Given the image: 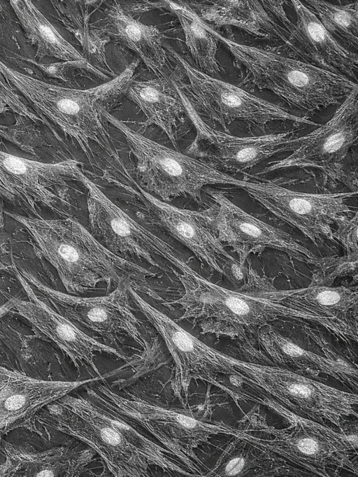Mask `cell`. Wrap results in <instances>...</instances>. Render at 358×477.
<instances>
[{
  "instance_id": "cell-15",
  "label": "cell",
  "mask_w": 358,
  "mask_h": 477,
  "mask_svg": "<svg viewBox=\"0 0 358 477\" xmlns=\"http://www.w3.org/2000/svg\"><path fill=\"white\" fill-rule=\"evenodd\" d=\"M182 101L196 132L190 151L225 171L243 172L277 153L293 150L300 142L301 137L290 132L240 137L220 131L203 121L186 97Z\"/></svg>"
},
{
  "instance_id": "cell-31",
  "label": "cell",
  "mask_w": 358,
  "mask_h": 477,
  "mask_svg": "<svg viewBox=\"0 0 358 477\" xmlns=\"http://www.w3.org/2000/svg\"><path fill=\"white\" fill-rule=\"evenodd\" d=\"M238 450V449H237ZM259 460L252 451L241 448V450H225L217 461V465L208 476H232L248 474L250 469L257 467Z\"/></svg>"
},
{
  "instance_id": "cell-4",
  "label": "cell",
  "mask_w": 358,
  "mask_h": 477,
  "mask_svg": "<svg viewBox=\"0 0 358 477\" xmlns=\"http://www.w3.org/2000/svg\"><path fill=\"white\" fill-rule=\"evenodd\" d=\"M138 64V61H134L113 80L87 90L64 87L41 80L9 67L1 60L0 79L14 86L38 115L48 119L74 138L86 154L91 141L115 154L98 101L126 92L134 80Z\"/></svg>"
},
{
  "instance_id": "cell-35",
  "label": "cell",
  "mask_w": 358,
  "mask_h": 477,
  "mask_svg": "<svg viewBox=\"0 0 358 477\" xmlns=\"http://www.w3.org/2000/svg\"><path fill=\"white\" fill-rule=\"evenodd\" d=\"M2 225H3V218H2V214L0 213V227L2 226ZM5 269H6V266L3 265V264L1 262V261L0 259V271Z\"/></svg>"
},
{
  "instance_id": "cell-16",
  "label": "cell",
  "mask_w": 358,
  "mask_h": 477,
  "mask_svg": "<svg viewBox=\"0 0 358 477\" xmlns=\"http://www.w3.org/2000/svg\"><path fill=\"white\" fill-rule=\"evenodd\" d=\"M127 191L141 205L143 218L188 248L202 263L222 274L223 264L234 259L220 240L210 209L180 208L145 191L141 186H127Z\"/></svg>"
},
{
  "instance_id": "cell-18",
  "label": "cell",
  "mask_w": 358,
  "mask_h": 477,
  "mask_svg": "<svg viewBox=\"0 0 358 477\" xmlns=\"http://www.w3.org/2000/svg\"><path fill=\"white\" fill-rule=\"evenodd\" d=\"M291 2L296 14L295 23L284 10L285 1H261L285 29L293 51L303 58L314 60L322 67L356 79L357 54L338 43L310 8L298 0Z\"/></svg>"
},
{
  "instance_id": "cell-34",
  "label": "cell",
  "mask_w": 358,
  "mask_h": 477,
  "mask_svg": "<svg viewBox=\"0 0 358 477\" xmlns=\"http://www.w3.org/2000/svg\"><path fill=\"white\" fill-rule=\"evenodd\" d=\"M13 303L11 299L0 306V320L11 309L13 308Z\"/></svg>"
},
{
  "instance_id": "cell-29",
  "label": "cell",
  "mask_w": 358,
  "mask_h": 477,
  "mask_svg": "<svg viewBox=\"0 0 358 477\" xmlns=\"http://www.w3.org/2000/svg\"><path fill=\"white\" fill-rule=\"evenodd\" d=\"M176 15L185 38V44L198 69L208 74L224 71L216 57L219 34L189 4L182 1H164Z\"/></svg>"
},
{
  "instance_id": "cell-11",
  "label": "cell",
  "mask_w": 358,
  "mask_h": 477,
  "mask_svg": "<svg viewBox=\"0 0 358 477\" xmlns=\"http://www.w3.org/2000/svg\"><path fill=\"white\" fill-rule=\"evenodd\" d=\"M80 182L88 190L87 210L90 228L111 252L145 259L155 267L167 271L163 262L181 273L192 269L169 243L131 218L113 203L83 173Z\"/></svg>"
},
{
  "instance_id": "cell-8",
  "label": "cell",
  "mask_w": 358,
  "mask_h": 477,
  "mask_svg": "<svg viewBox=\"0 0 358 477\" xmlns=\"http://www.w3.org/2000/svg\"><path fill=\"white\" fill-rule=\"evenodd\" d=\"M99 108L102 117L124 137L136 159L143 189L159 199L169 201L180 196L200 199L201 190L206 185H234L236 178L231 175L145 137L100 104Z\"/></svg>"
},
{
  "instance_id": "cell-14",
  "label": "cell",
  "mask_w": 358,
  "mask_h": 477,
  "mask_svg": "<svg viewBox=\"0 0 358 477\" xmlns=\"http://www.w3.org/2000/svg\"><path fill=\"white\" fill-rule=\"evenodd\" d=\"M358 131L357 86L345 98L325 124L301 137L286 158L271 162L261 173L288 167H313L341 180Z\"/></svg>"
},
{
  "instance_id": "cell-9",
  "label": "cell",
  "mask_w": 358,
  "mask_h": 477,
  "mask_svg": "<svg viewBox=\"0 0 358 477\" xmlns=\"http://www.w3.org/2000/svg\"><path fill=\"white\" fill-rule=\"evenodd\" d=\"M129 292L134 303L164 340L173 359L171 388L180 399L187 397L192 379L217 385V376L222 373L248 383L261 374L262 364L236 359L207 346L145 301L131 287Z\"/></svg>"
},
{
  "instance_id": "cell-24",
  "label": "cell",
  "mask_w": 358,
  "mask_h": 477,
  "mask_svg": "<svg viewBox=\"0 0 358 477\" xmlns=\"http://www.w3.org/2000/svg\"><path fill=\"white\" fill-rule=\"evenodd\" d=\"M1 476H78L92 461L94 451L59 447L42 452L5 449Z\"/></svg>"
},
{
  "instance_id": "cell-2",
  "label": "cell",
  "mask_w": 358,
  "mask_h": 477,
  "mask_svg": "<svg viewBox=\"0 0 358 477\" xmlns=\"http://www.w3.org/2000/svg\"><path fill=\"white\" fill-rule=\"evenodd\" d=\"M56 412V427L97 453L116 477H148L156 467L169 474L196 476L167 455L171 453L123 420L115 411L68 394Z\"/></svg>"
},
{
  "instance_id": "cell-21",
  "label": "cell",
  "mask_w": 358,
  "mask_h": 477,
  "mask_svg": "<svg viewBox=\"0 0 358 477\" xmlns=\"http://www.w3.org/2000/svg\"><path fill=\"white\" fill-rule=\"evenodd\" d=\"M11 300L13 308L65 353L78 369L87 364L99 373L94 360L96 352L110 353L128 360L120 350L90 336L73 322L52 308L36 301L16 298Z\"/></svg>"
},
{
  "instance_id": "cell-6",
  "label": "cell",
  "mask_w": 358,
  "mask_h": 477,
  "mask_svg": "<svg viewBox=\"0 0 358 477\" xmlns=\"http://www.w3.org/2000/svg\"><path fill=\"white\" fill-rule=\"evenodd\" d=\"M87 391L97 404L152 435L196 476H201L194 452L198 446L215 434L237 436L241 432L222 423L202 420L186 410L161 406L132 394L127 397L119 395L101 384L87 387Z\"/></svg>"
},
{
  "instance_id": "cell-10",
  "label": "cell",
  "mask_w": 358,
  "mask_h": 477,
  "mask_svg": "<svg viewBox=\"0 0 358 477\" xmlns=\"http://www.w3.org/2000/svg\"><path fill=\"white\" fill-rule=\"evenodd\" d=\"M167 50L187 78L188 83L181 82V86L192 107L198 114L219 124L227 132L229 126L235 122L261 130L274 121L317 125L241 87L210 76L191 65L174 50L169 47Z\"/></svg>"
},
{
  "instance_id": "cell-33",
  "label": "cell",
  "mask_w": 358,
  "mask_h": 477,
  "mask_svg": "<svg viewBox=\"0 0 358 477\" xmlns=\"http://www.w3.org/2000/svg\"><path fill=\"white\" fill-rule=\"evenodd\" d=\"M8 107L12 108L17 113L32 118V113L28 108L19 99L17 96L10 90L5 82L0 81V114L5 113Z\"/></svg>"
},
{
  "instance_id": "cell-12",
  "label": "cell",
  "mask_w": 358,
  "mask_h": 477,
  "mask_svg": "<svg viewBox=\"0 0 358 477\" xmlns=\"http://www.w3.org/2000/svg\"><path fill=\"white\" fill-rule=\"evenodd\" d=\"M289 428L269 429L272 438L259 439L243 432L240 439L264 453H273L317 474H326L329 466L357 469L350 460L356 451L357 434L337 432L314 420L292 416Z\"/></svg>"
},
{
  "instance_id": "cell-23",
  "label": "cell",
  "mask_w": 358,
  "mask_h": 477,
  "mask_svg": "<svg viewBox=\"0 0 358 477\" xmlns=\"http://www.w3.org/2000/svg\"><path fill=\"white\" fill-rule=\"evenodd\" d=\"M190 6L204 21L217 26H234L256 37L283 43L293 50L285 29L270 15L261 1L227 0Z\"/></svg>"
},
{
  "instance_id": "cell-27",
  "label": "cell",
  "mask_w": 358,
  "mask_h": 477,
  "mask_svg": "<svg viewBox=\"0 0 358 477\" xmlns=\"http://www.w3.org/2000/svg\"><path fill=\"white\" fill-rule=\"evenodd\" d=\"M257 336L261 346L274 361L313 373H325L357 387V368L347 362L306 350L268 327L260 329Z\"/></svg>"
},
{
  "instance_id": "cell-30",
  "label": "cell",
  "mask_w": 358,
  "mask_h": 477,
  "mask_svg": "<svg viewBox=\"0 0 358 477\" xmlns=\"http://www.w3.org/2000/svg\"><path fill=\"white\" fill-rule=\"evenodd\" d=\"M312 11L324 27L345 45L357 49L358 1L346 5L333 4L320 0H308Z\"/></svg>"
},
{
  "instance_id": "cell-20",
  "label": "cell",
  "mask_w": 358,
  "mask_h": 477,
  "mask_svg": "<svg viewBox=\"0 0 358 477\" xmlns=\"http://www.w3.org/2000/svg\"><path fill=\"white\" fill-rule=\"evenodd\" d=\"M96 380H45L0 367V433L26 426L44 406Z\"/></svg>"
},
{
  "instance_id": "cell-7",
  "label": "cell",
  "mask_w": 358,
  "mask_h": 477,
  "mask_svg": "<svg viewBox=\"0 0 358 477\" xmlns=\"http://www.w3.org/2000/svg\"><path fill=\"white\" fill-rule=\"evenodd\" d=\"M15 272L30 300L52 308L111 344L118 346L119 336H126L148 357L154 354L155 343L148 329L131 311L129 290L133 286L129 279H122L106 296L83 297L50 288L24 269L15 268Z\"/></svg>"
},
{
  "instance_id": "cell-28",
  "label": "cell",
  "mask_w": 358,
  "mask_h": 477,
  "mask_svg": "<svg viewBox=\"0 0 358 477\" xmlns=\"http://www.w3.org/2000/svg\"><path fill=\"white\" fill-rule=\"evenodd\" d=\"M285 303L357 324V288L315 284L283 290Z\"/></svg>"
},
{
  "instance_id": "cell-17",
  "label": "cell",
  "mask_w": 358,
  "mask_h": 477,
  "mask_svg": "<svg viewBox=\"0 0 358 477\" xmlns=\"http://www.w3.org/2000/svg\"><path fill=\"white\" fill-rule=\"evenodd\" d=\"M215 204L209 208L218 237L237 253L243 264L247 257L266 248L283 252L306 264L317 266L321 257L289 234L271 226L232 203L223 194L209 190Z\"/></svg>"
},
{
  "instance_id": "cell-25",
  "label": "cell",
  "mask_w": 358,
  "mask_h": 477,
  "mask_svg": "<svg viewBox=\"0 0 358 477\" xmlns=\"http://www.w3.org/2000/svg\"><path fill=\"white\" fill-rule=\"evenodd\" d=\"M127 92L148 122L161 128L176 145V124L185 107L173 73L169 76L162 71L154 79L134 80Z\"/></svg>"
},
{
  "instance_id": "cell-1",
  "label": "cell",
  "mask_w": 358,
  "mask_h": 477,
  "mask_svg": "<svg viewBox=\"0 0 358 477\" xmlns=\"http://www.w3.org/2000/svg\"><path fill=\"white\" fill-rule=\"evenodd\" d=\"M8 214L29 232L68 292L85 293L99 283L109 286L127 278L134 290L159 299L147 280L155 276L152 271L111 252L77 220Z\"/></svg>"
},
{
  "instance_id": "cell-19",
  "label": "cell",
  "mask_w": 358,
  "mask_h": 477,
  "mask_svg": "<svg viewBox=\"0 0 358 477\" xmlns=\"http://www.w3.org/2000/svg\"><path fill=\"white\" fill-rule=\"evenodd\" d=\"M83 174L73 159L44 163L0 150V192L31 208L38 203L50 206L57 198L53 187L80 182Z\"/></svg>"
},
{
  "instance_id": "cell-32",
  "label": "cell",
  "mask_w": 358,
  "mask_h": 477,
  "mask_svg": "<svg viewBox=\"0 0 358 477\" xmlns=\"http://www.w3.org/2000/svg\"><path fill=\"white\" fill-rule=\"evenodd\" d=\"M334 222L337 224V230L332 233V237L338 240L348 252V255H358L357 228L358 218L356 212L352 218L343 215L337 217Z\"/></svg>"
},
{
  "instance_id": "cell-5",
  "label": "cell",
  "mask_w": 358,
  "mask_h": 477,
  "mask_svg": "<svg viewBox=\"0 0 358 477\" xmlns=\"http://www.w3.org/2000/svg\"><path fill=\"white\" fill-rule=\"evenodd\" d=\"M219 39L244 68L247 82L270 91L300 111L314 112L337 104L357 86L341 73L308 62L238 43L220 35Z\"/></svg>"
},
{
  "instance_id": "cell-3",
  "label": "cell",
  "mask_w": 358,
  "mask_h": 477,
  "mask_svg": "<svg viewBox=\"0 0 358 477\" xmlns=\"http://www.w3.org/2000/svg\"><path fill=\"white\" fill-rule=\"evenodd\" d=\"M185 293L174 301L184 311L180 319L211 318L229 324L238 331L262 327L278 318L307 320L325 327L342 338H350L352 325L340 318L285 303L283 290L257 283L255 275L240 290H231L213 283L195 271L176 273Z\"/></svg>"
},
{
  "instance_id": "cell-22",
  "label": "cell",
  "mask_w": 358,
  "mask_h": 477,
  "mask_svg": "<svg viewBox=\"0 0 358 477\" xmlns=\"http://www.w3.org/2000/svg\"><path fill=\"white\" fill-rule=\"evenodd\" d=\"M101 27L103 34L135 52L147 67L157 77L160 76L168 54L157 27L138 20L117 1L104 10Z\"/></svg>"
},
{
  "instance_id": "cell-13",
  "label": "cell",
  "mask_w": 358,
  "mask_h": 477,
  "mask_svg": "<svg viewBox=\"0 0 358 477\" xmlns=\"http://www.w3.org/2000/svg\"><path fill=\"white\" fill-rule=\"evenodd\" d=\"M234 185L244 190L280 220L299 229L315 244L332 239L331 224L350 211L345 201L356 192L313 194L293 191L271 183L236 178Z\"/></svg>"
},
{
  "instance_id": "cell-26",
  "label": "cell",
  "mask_w": 358,
  "mask_h": 477,
  "mask_svg": "<svg viewBox=\"0 0 358 477\" xmlns=\"http://www.w3.org/2000/svg\"><path fill=\"white\" fill-rule=\"evenodd\" d=\"M10 3L26 37L36 49V57H53L68 64L80 65L104 78V74L91 66L81 52L62 36L32 1L12 0Z\"/></svg>"
}]
</instances>
